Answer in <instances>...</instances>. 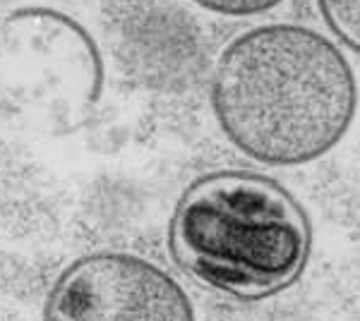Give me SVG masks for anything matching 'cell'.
<instances>
[{"mask_svg": "<svg viewBox=\"0 0 360 321\" xmlns=\"http://www.w3.org/2000/svg\"><path fill=\"white\" fill-rule=\"evenodd\" d=\"M212 108L236 149L266 166H300L344 139L358 108L356 74L319 32L264 25L221 51Z\"/></svg>", "mask_w": 360, "mask_h": 321, "instance_id": "1", "label": "cell"}, {"mask_svg": "<svg viewBox=\"0 0 360 321\" xmlns=\"http://www.w3.org/2000/svg\"><path fill=\"white\" fill-rule=\"evenodd\" d=\"M168 244L197 283L238 300H259L298 281L312 230L303 207L276 180L219 171L183 192Z\"/></svg>", "mask_w": 360, "mask_h": 321, "instance_id": "2", "label": "cell"}, {"mask_svg": "<svg viewBox=\"0 0 360 321\" xmlns=\"http://www.w3.org/2000/svg\"><path fill=\"white\" fill-rule=\"evenodd\" d=\"M44 321H195L183 288L135 254L98 252L68 266Z\"/></svg>", "mask_w": 360, "mask_h": 321, "instance_id": "3", "label": "cell"}, {"mask_svg": "<svg viewBox=\"0 0 360 321\" xmlns=\"http://www.w3.org/2000/svg\"><path fill=\"white\" fill-rule=\"evenodd\" d=\"M317 5L334 37L360 53V0H317Z\"/></svg>", "mask_w": 360, "mask_h": 321, "instance_id": "4", "label": "cell"}, {"mask_svg": "<svg viewBox=\"0 0 360 321\" xmlns=\"http://www.w3.org/2000/svg\"><path fill=\"white\" fill-rule=\"evenodd\" d=\"M193 3L224 17H255L274 10L283 0H193Z\"/></svg>", "mask_w": 360, "mask_h": 321, "instance_id": "5", "label": "cell"}]
</instances>
